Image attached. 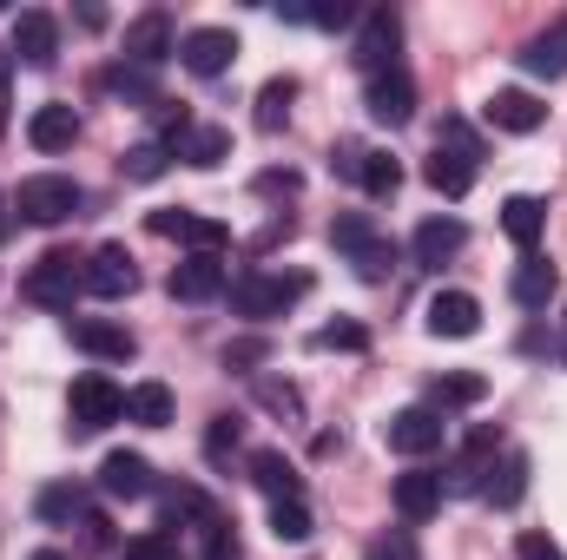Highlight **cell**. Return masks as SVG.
Wrapping results in <instances>:
<instances>
[{
	"label": "cell",
	"instance_id": "d6986e66",
	"mask_svg": "<svg viewBox=\"0 0 567 560\" xmlns=\"http://www.w3.org/2000/svg\"><path fill=\"white\" fill-rule=\"evenodd\" d=\"M100 488H106L113 501H140V495H152V462L133 455V448H113V455L100 462Z\"/></svg>",
	"mask_w": 567,
	"mask_h": 560
},
{
	"label": "cell",
	"instance_id": "ba28073f",
	"mask_svg": "<svg viewBox=\"0 0 567 560\" xmlns=\"http://www.w3.org/2000/svg\"><path fill=\"white\" fill-rule=\"evenodd\" d=\"M165 290H172V297H185V303H212V297H225V290H231V265H225V258H212V251H192V258H178V265H172Z\"/></svg>",
	"mask_w": 567,
	"mask_h": 560
},
{
	"label": "cell",
	"instance_id": "277c9868",
	"mask_svg": "<svg viewBox=\"0 0 567 560\" xmlns=\"http://www.w3.org/2000/svg\"><path fill=\"white\" fill-rule=\"evenodd\" d=\"M80 290H86V258H73V251H47V258L20 278V297H27V303H47V310H73Z\"/></svg>",
	"mask_w": 567,
	"mask_h": 560
},
{
	"label": "cell",
	"instance_id": "74e56055",
	"mask_svg": "<svg viewBox=\"0 0 567 560\" xmlns=\"http://www.w3.org/2000/svg\"><path fill=\"white\" fill-rule=\"evenodd\" d=\"M317 350H350V356H363V350H370V330H363L357 317H337V323L317 330Z\"/></svg>",
	"mask_w": 567,
	"mask_h": 560
},
{
	"label": "cell",
	"instance_id": "7bdbcfd3",
	"mask_svg": "<svg viewBox=\"0 0 567 560\" xmlns=\"http://www.w3.org/2000/svg\"><path fill=\"white\" fill-rule=\"evenodd\" d=\"M515 560H567L561 541H548L542 528H528V535H515Z\"/></svg>",
	"mask_w": 567,
	"mask_h": 560
},
{
	"label": "cell",
	"instance_id": "30bf717a",
	"mask_svg": "<svg viewBox=\"0 0 567 560\" xmlns=\"http://www.w3.org/2000/svg\"><path fill=\"white\" fill-rule=\"evenodd\" d=\"M145 225H152V238H178V245H192V251H212V258L231 245V231H225L218 218H198V211H185V205H165V211H152Z\"/></svg>",
	"mask_w": 567,
	"mask_h": 560
},
{
	"label": "cell",
	"instance_id": "e575fe53",
	"mask_svg": "<svg viewBox=\"0 0 567 560\" xmlns=\"http://www.w3.org/2000/svg\"><path fill=\"white\" fill-rule=\"evenodd\" d=\"M178 521H198V535H205V528L225 521V515H218L198 488H172V495H165V528H178Z\"/></svg>",
	"mask_w": 567,
	"mask_h": 560
},
{
	"label": "cell",
	"instance_id": "5b68a950",
	"mask_svg": "<svg viewBox=\"0 0 567 560\" xmlns=\"http://www.w3.org/2000/svg\"><path fill=\"white\" fill-rule=\"evenodd\" d=\"M66 416H73V435H100L106 422L126 416V390H120L113 376L86 370V376H73V390H66Z\"/></svg>",
	"mask_w": 567,
	"mask_h": 560
},
{
	"label": "cell",
	"instance_id": "ab89813d",
	"mask_svg": "<svg viewBox=\"0 0 567 560\" xmlns=\"http://www.w3.org/2000/svg\"><path fill=\"white\" fill-rule=\"evenodd\" d=\"M126 560H178V541H172L165 528H152L140 541H126Z\"/></svg>",
	"mask_w": 567,
	"mask_h": 560
},
{
	"label": "cell",
	"instance_id": "5bb4252c",
	"mask_svg": "<svg viewBox=\"0 0 567 560\" xmlns=\"http://www.w3.org/2000/svg\"><path fill=\"white\" fill-rule=\"evenodd\" d=\"M429 336H449V343H462V336H475L482 330V303L468 297V290H435L423 310Z\"/></svg>",
	"mask_w": 567,
	"mask_h": 560
},
{
	"label": "cell",
	"instance_id": "b9f144b4",
	"mask_svg": "<svg viewBox=\"0 0 567 560\" xmlns=\"http://www.w3.org/2000/svg\"><path fill=\"white\" fill-rule=\"evenodd\" d=\"M205 560H245L238 535H231V521H212V528H205Z\"/></svg>",
	"mask_w": 567,
	"mask_h": 560
},
{
	"label": "cell",
	"instance_id": "ac0fdd59",
	"mask_svg": "<svg viewBox=\"0 0 567 560\" xmlns=\"http://www.w3.org/2000/svg\"><path fill=\"white\" fill-rule=\"evenodd\" d=\"M13 53H20L27 66H53V53H60V20H53L47 7H27V13L13 20Z\"/></svg>",
	"mask_w": 567,
	"mask_h": 560
},
{
	"label": "cell",
	"instance_id": "f35d334b",
	"mask_svg": "<svg viewBox=\"0 0 567 560\" xmlns=\"http://www.w3.org/2000/svg\"><path fill=\"white\" fill-rule=\"evenodd\" d=\"M363 560H423V554H416V535H410V528H390V535L370 541V554Z\"/></svg>",
	"mask_w": 567,
	"mask_h": 560
},
{
	"label": "cell",
	"instance_id": "d590c367",
	"mask_svg": "<svg viewBox=\"0 0 567 560\" xmlns=\"http://www.w3.org/2000/svg\"><path fill=\"white\" fill-rule=\"evenodd\" d=\"M165 165H172V145H165V139H145V145H133V152L120 158V172H126L133 185H152V178H165Z\"/></svg>",
	"mask_w": 567,
	"mask_h": 560
},
{
	"label": "cell",
	"instance_id": "1f68e13d",
	"mask_svg": "<svg viewBox=\"0 0 567 560\" xmlns=\"http://www.w3.org/2000/svg\"><path fill=\"white\" fill-rule=\"evenodd\" d=\"M126 422L165 428V422H172V390H165V383H133V390H126Z\"/></svg>",
	"mask_w": 567,
	"mask_h": 560
},
{
	"label": "cell",
	"instance_id": "d6a6232c",
	"mask_svg": "<svg viewBox=\"0 0 567 560\" xmlns=\"http://www.w3.org/2000/svg\"><path fill=\"white\" fill-rule=\"evenodd\" d=\"M290 100H297V80H290V73H278V80H265V86H258V133H284Z\"/></svg>",
	"mask_w": 567,
	"mask_h": 560
},
{
	"label": "cell",
	"instance_id": "c3c4849f",
	"mask_svg": "<svg viewBox=\"0 0 567 560\" xmlns=\"http://www.w3.org/2000/svg\"><path fill=\"white\" fill-rule=\"evenodd\" d=\"M7 231H13V218H7V198H0V245H7Z\"/></svg>",
	"mask_w": 567,
	"mask_h": 560
},
{
	"label": "cell",
	"instance_id": "4fadbf2b",
	"mask_svg": "<svg viewBox=\"0 0 567 560\" xmlns=\"http://www.w3.org/2000/svg\"><path fill=\"white\" fill-rule=\"evenodd\" d=\"M86 290L106 297V303L133 297V290H140V265H133V251H126V245H100V251L86 258Z\"/></svg>",
	"mask_w": 567,
	"mask_h": 560
},
{
	"label": "cell",
	"instance_id": "9c48e42d",
	"mask_svg": "<svg viewBox=\"0 0 567 560\" xmlns=\"http://www.w3.org/2000/svg\"><path fill=\"white\" fill-rule=\"evenodd\" d=\"M363 106H370V120H377V126H410V120H416V80H410L403 66H390V73H370V86H363Z\"/></svg>",
	"mask_w": 567,
	"mask_h": 560
},
{
	"label": "cell",
	"instance_id": "3957f363",
	"mask_svg": "<svg viewBox=\"0 0 567 560\" xmlns=\"http://www.w3.org/2000/svg\"><path fill=\"white\" fill-rule=\"evenodd\" d=\"M80 205H86V191H80L66 172H33V178H20V191H13V211H20L27 225H66V218H80Z\"/></svg>",
	"mask_w": 567,
	"mask_h": 560
},
{
	"label": "cell",
	"instance_id": "4dcf8cb0",
	"mask_svg": "<svg viewBox=\"0 0 567 560\" xmlns=\"http://www.w3.org/2000/svg\"><path fill=\"white\" fill-rule=\"evenodd\" d=\"M33 515H40V521H53V528H73V521H86V495H80L73 481H53V488H40Z\"/></svg>",
	"mask_w": 567,
	"mask_h": 560
},
{
	"label": "cell",
	"instance_id": "7a4b0ae2",
	"mask_svg": "<svg viewBox=\"0 0 567 560\" xmlns=\"http://www.w3.org/2000/svg\"><path fill=\"white\" fill-rule=\"evenodd\" d=\"M297 297H310V278L303 271H245V278L231 283V310L238 317H251V323H271V317H284Z\"/></svg>",
	"mask_w": 567,
	"mask_h": 560
},
{
	"label": "cell",
	"instance_id": "44dd1931",
	"mask_svg": "<svg viewBox=\"0 0 567 560\" xmlns=\"http://www.w3.org/2000/svg\"><path fill=\"white\" fill-rule=\"evenodd\" d=\"M390 501H396V515L416 528V521H429V515L442 508V475H429V468L396 475V481H390Z\"/></svg>",
	"mask_w": 567,
	"mask_h": 560
},
{
	"label": "cell",
	"instance_id": "f907efd6",
	"mask_svg": "<svg viewBox=\"0 0 567 560\" xmlns=\"http://www.w3.org/2000/svg\"><path fill=\"white\" fill-rule=\"evenodd\" d=\"M561 330H567V317H561ZM561 356H567V336H561Z\"/></svg>",
	"mask_w": 567,
	"mask_h": 560
},
{
	"label": "cell",
	"instance_id": "8d00e7d4",
	"mask_svg": "<svg viewBox=\"0 0 567 560\" xmlns=\"http://www.w3.org/2000/svg\"><path fill=\"white\" fill-rule=\"evenodd\" d=\"M271 535H278V541H310V535H317L303 495H297V501H271Z\"/></svg>",
	"mask_w": 567,
	"mask_h": 560
},
{
	"label": "cell",
	"instance_id": "836d02e7",
	"mask_svg": "<svg viewBox=\"0 0 567 560\" xmlns=\"http://www.w3.org/2000/svg\"><path fill=\"white\" fill-rule=\"evenodd\" d=\"M357 185H363L370 198H396V185H403V165H396L390 152H370V145H363V165H357Z\"/></svg>",
	"mask_w": 567,
	"mask_h": 560
},
{
	"label": "cell",
	"instance_id": "ee69618b",
	"mask_svg": "<svg viewBox=\"0 0 567 560\" xmlns=\"http://www.w3.org/2000/svg\"><path fill=\"white\" fill-rule=\"evenodd\" d=\"M258 403H265V409H284V416H297V409H303L290 383H258Z\"/></svg>",
	"mask_w": 567,
	"mask_h": 560
},
{
	"label": "cell",
	"instance_id": "603a6c76",
	"mask_svg": "<svg viewBox=\"0 0 567 560\" xmlns=\"http://www.w3.org/2000/svg\"><path fill=\"white\" fill-rule=\"evenodd\" d=\"M555 290H561V271H555V265H548L542 251H528V258L515 265V278H508V297H515L522 310H542V303H548Z\"/></svg>",
	"mask_w": 567,
	"mask_h": 560
},
{
	"label": "cell",
	"instance_id": "484cf974",
	"mask_svg": "<svg viewBox=\"0 0 567 560\" xmlns=\"http://www.w3.org/2000/svg\"><path fill=\"white\" fill-rule=\"evenodd\" d=\"M522 66H528L535 80H561L567 73V20H555L548 33H535V40L522 46Z\"/></svg>",
	"mask_w": 567,
	"mask_h": 560
},
{
	"label": "cell",
	"instance_id": "7402d4cb",
	"mask_svg": "<svg viewBox=\"0 0 567 560\" xmlns=\"http://www.w3.org/2000/svg\"><path fill=\"white\" fill-rule=\"evenodd\" d=\"M73 139H80V113L73 106H60V100L33 106V120H27V145L33 152H66Z\"/></svg>",
	"mask_w": 567,
	"mask_h": 560
},
{
	"label": "cell",
	"instance_id": "ffe728a7",
	"mask_svg": "<svg viewBox=\"0 0 567 560\" xmlns=\"http://www.w3.org/2000/svg\"><path fill=\"white\" fill-rule=\"evenodd\" d=\"M172 53H178V40H172V20H165L158 7L126 27V60H133V66H158V60H172Z\"/></svg>",
	"mask_w": 567,
	"mask_h": 560
},
{
	"label": "cell",
	"instance_id": "2e32d148",
	"mask_svg": "<svg viewBox=\"0 0 567 560\" xmlns=\"http://www.w3.org/2000/svg\"><path fill=\"white\" fill-rule=\"evenodd\" d=\"M73 343L93 356V363H133V330L126 323H106V317H73Z\"/></svg>",
	"mask_w": 567,
	"mask_h": 560
},
{
	"label": "cell",
	"instance_id": "f1b7e54d",
	"mask_svg": "<svg viewBox=\"0 0 567 560\" xmlns=\"http://www.w3.org/2000/svg\"><path fill=\"white\" fill-rule=\"evenodd\" d=\"M172 152H178L185 165L212 172V165H225V158H231V133H225V126H192V133H185V139L172 145Z\"/></svg>",
	"mask_w": 567,
	"mask_h": 560
},
{
	"label": "cell",
	"instance_id": "8fae6325",
	"mask_svg": "<svg viewBox=\"0 0 567 560\" xmlns=\"http://www.w3.org/2000/svg\"><path fill=\"white\" fill-rule=\"evenodd\" d=\"M482 113H488V126H495V133H515V139H528V133H542V126H548V106H542L528 86H495Z\"/></svg>",
	"mask_w": 567,
	"mask_h": 560
},
{
	"label": "cell",
	"instance_id": "4316f807",
	"mask_svg": "<svg viewBox=\"0 0 567 560\" xmlns=\"http://www.w3.org/2000/svg\"><path fill=\"white\" fill-rule=\"evenodd\" d=\"M482 396H488V376H475V370H442L429 383V403L435 409H475Z\"/></svg>",
	"mask_w": 567,
	"mask_h": 560
},
{
	"label": "cell",
	"instance_id": "7c38bea8",
	"mask_svg": "<svg viewBox=\"0 0 567 560\" xmlns=\"http://www.w3.org/2000/svg\"><path fill=\"white\" fill-rule=\"evenodd\" d=\"M495 448H502V435H495V428H475V435L462 442V455L449 462V481H442V488H455V495H482L488 475H495Z\"/></svg>",
	"mask_w": 567,
	"mask_h": 560
},
{
	"label": "cell",
	"instance_id": "681fc988",
	"mask_svg": "<svg viewBox=\"0 0 567 560\" xmlns=\"http://www.w3.org/2000/svg\"><path fill=\"white\" fill-rule=\"evenodd\" d=\"M27 560H66V554L60 548H40V554H27Z\"/></svg>",
	"mask_w": 567,
	"mask_h": 560
},
{
	"label": "cell",
	"instance_id": "f546056e",
	"mask_svg": "<svg viewBox=\"0 0 567 560\" xmlns=\"http://www.w3.org/2000/svg\"><path fill=\"white\" fill-rule=\"evenodd\" d=\"M482 495H488L495 508H515V501L528 495V455H522V448H502V468H495V481H488Z\"/></svg>",
	"mask_w": 567,
	"mask_h": 560
},
{
	"label": "cell",
	"instance_id": "9a60e30c",
	"mask_svg": "<svg viewBox=\"0 0 567 560\" xmlns=\"http://www.w3.org/2000/svg\"><path fill=\"white\" fill-rule=\"evenodd\" d=\"M396 40H403V27H396V13H390V7L363 13V33H357V66H363V73H390V66H396Z\"/></svg>",
	"mask_w": 567,
	"mask_h": 560
},
{
	"label": "cell",
	"instance_id": "8992f818",
	"mask_svg": "<svg viewBox=\"0 0 567 560\" xmlns=\"http://www.w3.org/2000/svg\"><path fill=\"white\" fill-rule=\"evenodd\" d=\"M231 60H238V33L231 27H192L178 40V66L192 80H218V73H231Z\"/></svg>",
	"mask_w": 567,
	"mask_h": 560
},
{
	"label": "cell",
	"instance_id": "f6af8a7d",
	"mask_svg": "<svg viewBox=\"0 0 567 560\" xmlns=\"http://www.w3.org/2000/svg\"><path fill=\"white\" fill-rule=\"evenodd\" d=\"M205 448H212V455L238 448V416H212V435H205Z\"/></svg>",
	"mask_w": 567,
	"mask_h": 560
},
{
	"label": "cell",
	"instance_id": "83f0119b",
	"mask_svg": "<svg viewBox=\"0 0 567 560\" xmlns=\"http://www.w3.org/2000/svg\"><path fill=\"white\" fill-rule=\"evenodd\" d=\"M251 481H258L271 501H297V495H303V481H297L290 455H278V448H258V455H251Z\"/></svg>",
	"mask_w": 567,
	"mask_h": 560
},
{
	"label": "cell",
	"instance_id": "7dc6e473",
	"mask_svg": "<svg viewBox=\"0 0 567 560\" xmlns=\"http://www.w3.org/2000/svg\"><path fill=\"white\" fill-rule=\"evenodd\" d=\"M258 191H297V172H265Z\"/></svg>",
	"mask_w": 567,
	"mask_h": 560
},
{
	"label": "cell",
	"instance_id": "cb8c5ba5",
	"mask_svg": "<svg viewBox=\"0 0 567 560\" xmlns=\"http://www.w3.org/2000/svg\"><path fill=\"white\" fill-rule=\"evenodd\" d=\"M502 231H508V238L522 245V258H528V251L542 245V231H548V205H542L535 191H515V198L502 205Z\"/></svg>",
	"mask_w": 567,
	"mask_h": 560
},
{
	"label": "cell",
	"instance_id": "52a82bcc",
	"mask_svg": "<svg viewBox=\"0 0 567 560\" xmlns=\"http://www.w3.org/2000/svg\"><path fill=\"white\" fill-rule=\"evenodd\" d=\"M442 409H429V403H416V409H396V416L383 422V442H390V455H410V462H423V455H435L442 448Z\"/></svg>",
	"mask_w": 567,
	"mask_h": 560
},
{
	"label": "cell",
	"instance_id": "d4e9b609",
	"mask_svg": "<svg viewBox=\"0 0 567 560\" xmlns=\"http://www.w3.org/2000/svg\"><path fill=\"white\" fill-rule=\"evenodd\" d=\"M423 178L442 191V198H468V185H475V158L455 152V145H435L429 165H423Z\"/></svg>",
	"mask_w": 567,
	"mask_h": 560
},
{
	"label": "cell",
	"instance_id": "60d3db41",
	"mask_svg": "<svg viewBox=\"0 0 567 560\" xmlns=\"http://www.w3.org/2000/svg\"><path fill=\"white\" fill-rule=\"evenodd\" d=\"M265 356H271L265 336H238V343H225V370H251V363H265Z\"/></svg>",
	"mask_w": 567,
	"mask_h": 560
},
{
	"label": "cell",
	"instance_id": "bcb514c9",
	"mask_svg": "<svg viewBox=\"0 0 567 560\" xmlns=\"http://www.w3.org/2000/svg\"><path fill=\"white\" fill-rule=\"evenodd\" d=\"M357 165H363V145H337V152H330V172L357 178Z\"/></svg>",
	"mask_w": 567,
	"mask_h": 560
},
{
	"label": "cell",
	"instance_id": "e0dca14e",
	"mask_svg": "<svg viewBox=\"0 0 567 560\" xmlns=\"http://www.w3.org/2000/svg\"><path fill=\"white\" fill-rule=\"evenodd\" d=\"M462 245H468V225L462 218H423L416 238H410V251H416L423 271H442L449 258H462Z\"/></svg>",
	"mask_w": 567,
	"mask_h": 560
},
{
	"label": "cell",
	"instance_id": "6da1fadb",
	"mask_svg": "<svg viewBox=\"0 0 567 560\" xmlns=\"http://www.w3.org/2000/svg\"><path fill=\"white\" fill-rule=\"evenodd\" d=\"M330 245L357 265V278H370V283H383L390 271H396V245L363 218V211H337V225H330Z\"/></svg>",
	"mask_w": 567,
	"mask_h": 560
}]
</instances>
